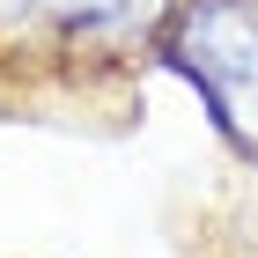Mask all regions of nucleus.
Instances as JSON below:
<instances>
[{"instance_id":"f03ea898","label":"nucleus","mask_w":258,"mask_h":258,"mask_svg":"<svg viewBox=\"0 0 258 258\" xmlns=\"http://www.w3.org/2000/svg\"><path fill=\"white\" fill-rule=\"evenodd\" d=\"M170 0H0V52L22 59H133L155 44Z\"/></svg>"},{"instance_id":"f257e3e1","label":"nucleus","mask_w":258,"mask_h":258,"mask_svg":"<svg viewBox=\"0 0 258 258\" xmlns=\"http://www.w3.org/2000/svg\"><path fill=\"white\" fill-rule=\"evenodd\" d=\"M148 59L177 74L214 140L258 170V0H170Z\"/></svg>"}]
</instances>
